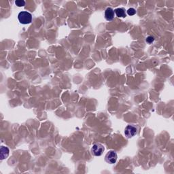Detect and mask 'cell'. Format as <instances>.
Instances as JSON below:
<instances>
[{
	"label": "cell",
	"instance_id": "obj_1",
	"mask_svg": "<svg viewBox=\"0 0 174 174\" xmlns=\"http://www.w3.org/2000/svg\"><path fill=\"white\" fill-rule=\"evenodd\" d=\"M18 19L21 24H29L32 21V15L27 11H22L18 14Z\"/></svg>",
	"mask_w": 174,
	"mask_h": 174
},
{
	"label": "cell",
	"instance_id": "obj_2",
	"mask_svg": "<svg viewBox=\"0 0 174 174\" xmlns=\"http://www.w3.org/2000/svg\"><path fill=\"white\" fill-rule=\"evenodd\" d=\"M138 126L135 125H129L125 129V135L127 138H131L134 137L138 132Z\"/></svg>",
	"mask_w": 174,
	"mask_h": 174
},
{
	"label": "cell",
	"instance_id": "obj_3",
	"mask_svg": "<svg viewBox=\"0 0 174 174\" xmlns=\"http://www.w3.org/2000/svg\"><path fill=\"white\" fill-rule=\"evenodd\" d=\"M105 150L104 146L102 144L99 143H95L93 145V147L91 148V154L93 156H100L103 154Z\"/></svg>",
	"mask_w": 174,
	"mask_h": 174
},
{
	"label": "cell",
	"instance_id": "obj_4",
	"mask_svg": "<svg viewBox=\"0 0 174 174\" xmlns=\"http://www.w3.org/2000/svg\"><path fill=\"white\" fill-rule=\"evenodd\" d=\"M118 156L115 151L110 150L107 153L106 156H105V160L109 164H114L116 163L117 160Z\"/></svg>",
	"mask_w": 174,
	"mask_h": 174
},
{
	"label": "cell",
	"instance_id": "obj_5",
	"mask_svg": "<svg viewBox=\"0 0 174 174\" xmlns=\"http://www.w3.org/2000/svg\"><path fill=\"white\" fill-rule=\"evenodd\" d=\"M114 16H115V12H114V10L112 8H108L105 11V18L108 21H111L114 18Z\"/></svg>",
	"mask_w": 174,
	"mask_h": 174
},
{
	"label": "cell",
	"instance_id": "obj_6",
	"mask_svg": "<svg viewBox=\"0 0 174 174\" xmlns=\"http://www.w3.org/2000/svg\"><path fill=\"white\" fill-rule=\"evenodd\" d=\"M10 150L8 148L5 146H1V150H0V156H1V159H5L9 155Z\"/></svg>",
	"mask_w": 174,
	"mask_h": 174
},
{
	"label": "cell",
	"instance_id": "obj_7",
	"mask_svg": "<svg viewBox=\"0 0 174 174\" xmlns=\"http://www.w3.org/2000/svg\"><path fill=\"white\" fill-rule=\"evenodd\" d=\"M114 12L116 16L119 18H125L127 16V14H126V12L125 10L122 8H116L115 10H114Z\"/></svg>",
	"mask_w": 174,
	"mask_h": 174
},
{
	"label": "cell",
	"instance_id": "obj_8",
	"mask_svg": "<svg viewBox=\"0 0 174 174\" xmlns=\"http://www.w3.org/2000/svg\"><path fill=\"white\" fill-rule=\"evenodd\" d=\"M25 1L23 0H16L15 1V4H16L18 7H23L24 5H25Z\"/></svg>",
	"mask_w": 174,
	"mask_h": 174
},
{
	"label": "cell",
	"instance_id": "obj_9",
	"mask_svg": "<svg viewBox=\"0 0 174 174\" xmlns=\"http://www.w3.org/2000/svg\"><path fill=\"white\" fill-rule=\"evenodd\" d=\"M127 14L129 16H133V15H135L136 14V10L134 8H129L127 10Z\"/></svg>",
	"mask_w": 174,
	"mask_h": 174
},
{
	"label": "cell",
	"instance_id": "obj_10",
	"mask_svg": "<svg viewBox=\"0 0 174 174\" xmlns=\"http://www.w3.org/2000/svg\"><path fill=\"white\" fill-rule=\"evenodd\" d=\"M154 38L153 37V36H150H150H148V37L146 38V42L148 44L152 43L153 42H154Z\"/></svg>",
	"mask_w": 174,
	"mask_h": 174
}]
</instances>
